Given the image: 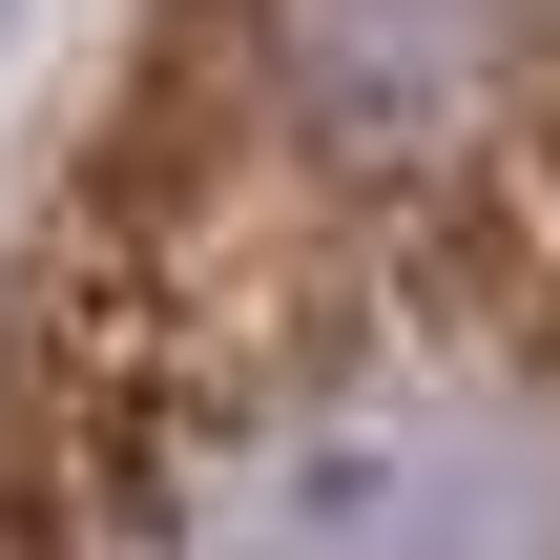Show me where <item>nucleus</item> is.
I'll return each instance as SVG.
<instances>
[{
    "instance_id": "1",
    "label": "nucleus",
    "mask_w": 560,
    "mask_h": 560,
    "mask_svg": "<svg viewBox=\"0 0 560 560\" xmlns=\"http://www.w3.org/2000/svg\"><path fill=\"white\" fill-rule=\"evenodd\" d=\"M83 560H560V270L520 187L353 208V270L270 291L249 353H187L83 416Z\"/></svg>"
},
{
    "instance_id": "2",
    "label": "nucleus",
    "mask_w": 560,
    "mask_h": 560,
    "mask_svg": "<svg viewBox=\"0 0 560 560\" xmlns=\"http://www.w3.org/2000/svg\"><path fill=\"white\" fill-rule=\"evenodd\" d=\"M229 104L332 208H478L560 145V0H229Z\"/></svg>"
}]
</instances>
